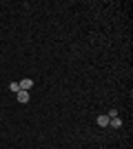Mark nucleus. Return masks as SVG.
Wrapping results in <instances>:
<instances>
[{
	"instance_id": "f257e3e1",
	"label": "nucleus",
	"mask_w": 133,
	"mask_h": 149,
	"mask_svg": "<svg viewBox=\"0 0 133 149\" xmlns=\"http://www.w3.org/2000/svg\"><path fill=\"white\" fill-rule=\"evenodd\" d=\"M18 85H20V89H22V91H29V89L33 87V80H31V78H22Z\"/></svg>"
},
{
	"instance_id": "f03ea898",
	"label": "nucleus",
	"mask_w": 133,
	"mask_h": 149,
	"mask_svg": "<svg viewBox=\"0 0 133 149\" xmlns=\"http://www.w3.org/2000/svg\"><path fill=\"white\" fill-rule=\"evenodd\" d=\"M16 98H18V102H22V105H25V102H29V98H31V96H29V91H22V89H20V91L16 93Z\"/></svg>"
},
{
	"instance_id": "7ed1b4c3",
	"label": "nucleus",
	"mask_w": 133,
	"mask_h": 149,
	"mask_svg": "<svg viewBox=\"0 0 133 149\" xmlns=\"http://www.w3.org/2000/svg\"><path fill=\"white\" fill-rule=\"evenodd\" d=\"M109 125V116L107 113H100V116H98V127H107Z\"/></svg>"
},
{
	"instance_id": "20e7f679",
	"label": "nucleus",
	"mask_w": 133,
	"mask_h": 149,
	"mask_svg": "<svg viewBox=\"0 0 133 149\" xmlns=\"http://www.w3.org/2000/svg\"><path fill=\"white\" fill-rule=\"evenodd\" d=\"M109 125H111L113 129H120V127H122V120L120 118H111V120H109Z\"/></svg>"
},
{
	"instance_id": "39448f33",
	"label": "nucleus",
	"mask_w": 133,
	"mask_h": 149,
	"mask_svg": "<svg viewBox=\"0 0 133 149\" xmlns=\"http://www.w3.org/2000/svg\"><path fill=\"white\" fill-rule=\"evenodd\" d=\"M9 89H11L13 93H18V91H20V85H18V82H11V85H9Z\"/></svg>"
},
{
	"instance_id": "423d86ee",
	"label": "nucleus",
	"mask_w": 133,
	"mask_h": 149,
	"mask_svg": "<svg viewBox=\"0 0 133 149\" xmlns=\"http://www.w3.org/2000/svg\"><path fill=\"white\" fill-rule=\"evenodd\" d=\"M107 116H109V120H111V118H118V109H111Z\"/></svg>"
}]
</instances>
